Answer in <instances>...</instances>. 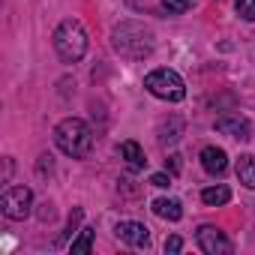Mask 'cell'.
Here are the masks:
<instances>
[{"mask_svg":"<svg viewBox=\"0 0 255 255\" xmlns=\"http://www.w3.org/2000/svg\"><path fill=\"white\" fill-rule=\"evenodd\" d=\"M111 45L117 54L129 57V60H144L153 54V33L138 21H123L120 27H114Z\"/></svg>","mask_w":255,"mask_h":255,"instance_id":"obj_1","label":"cell"},{"mask_svg":"<svg viewBox=\"0 0 255 255\" xmlns=\"http://www.w3.org/2000/svg\"><path fill=\"white\" fill-rule=\"evenodd\" d=\"M54 144L60 153L72 156V159H81L93 150V132L90 126L78 117H66L54 126Z\"/></svg>","mask_w":255,"mask_h":255,"instance_id":"obj_2","label":"cell"},{"mask_svg":"<svg viewBox=\"0 0 255 255\" xmlns=\"http://www.w3.org/2000/svg\"><path fill=\"white\" fill-rule=\"evenodd\" d=\"M51 42H54V51H57V57L63 63H78L87 54V33H84V27H81L78 18L60 21L57 30H54V36H51Z\"/></svg>","mask_w":255,"mask_h":255,"instance_id":"obj_3","label":"cell"},{"mask_svg":"<svg viewBox=\"0 0 255 255\" xmlns=\"http://www.w3.org/2000/svg\"><path fill=\"white\" fill-rule=\"evenodd\" d=\"M144 87L156 99H165V102H180L186 96V84H183V78L174 69H153V72H147Z\"/></svg>","mask_w":255,"mask_h":255,"instance_id":"obj_4","label":"cell"},{"mask_svg":"<svg viewBox=\"0 0 255 255\" xmlns=\"http://www.w3.org/2000/svg\"><path fill=\"white\" fill-rule=\"evenodd\" d=\"M0 210L6 219H27L33 210V192L27 186H9L0 195Z\"/></svg>","mask_w":255,"mask_h":255,"instance_id":"obj_5","label":"cell"},{"mask_svg":"<svg viewBox=\"0 0 255 255\" xmlns=\"http://www.w3.org/2000/svg\"><path fill=\"white\" fill-rule=\"evenodd\" d=\"M195 240L201 246V252L207 255H231L234 252V243L225 237V231H219L216 225H201L195 231Z\"/></svg>","mask_w":255,"mask_h":255,"instance_id":"obj_6","label":"cell"},{"mask_svg":"<svg viewBox=\"0 0 255 255\" xmlns=\"http://www.w3.org/2000/svg\"><path fill=\"white\" fill-rule=\"evenodd\" d=\"M216 129L231 135V138H237V141H249L252 138V123L243 114H222L216 120Z\"/></svg>","mask_w":255,"mask_h":255,"instance_id":"obj_7","label":"cell"},{"mask_svg":"<svg viewBox=\"0 0 255 255\" xmlns=\"http://www.w3.org/2000/svg\"><path fill=\"white\" fill-rule=\"evenodd\" d=\"M114 234H117L123 243H129V246H147V243H150V231H147V225H141V222H117Z\"/></svg>","mask_w":255,"mask_h":255,"instance_id":"obj_8","label":"cell"},{"mask_svg":"<svg viewBox=\"0 0 255 255\" xmlns=\"http://www.w3.org/2000/svg\"><path fill=\"white\" fill-rule=\"evenodd\" d=\"M201 165H204L207 174L222 177V174L228 171V156H225L222 147H204V150H201Z\"/></svg>","mask_w":255,"mask_h":255,"instance_id":"obj_9","label":"cell"},{"mask_svg":"<svg viewBox=\"0 0 255 255\" xmlns=\"http://www.w3.org/2000/svg\"><path fill=\"white\" fill-rule=\"evenodd\" d=\"M120 159H126V165H129L132 171H141V168L147 165L144 150H141L138 141H123V144H120Z\"/></svg>","mask_w":255,"mask_h":255,"instance_id":"obj_10","label":"cell"},{"mask_svg":"<svg viewBox=\"0 0 255 255\" xmlns=\"http://www.w3.org/2000/svg\"><path fill=\"white\" fill-rule=\"evenodd\" d=\"M153 213L159 219H168V222H177L183 216V204L177 198H156L153 201Z\"/></svg>","mask_w":255,"mask_h":255,"instance_id":"obj_11","label":"cell"},{"mask_svg":"<svg viewBox=\"0 0 255 255\" xmlns=\"http://www.w3.org/2000/svg\"><path fill=\"white\" fill-rule=\"evenodd\" d=\"M237 180L246 186V189H255V156L243 153L237 159Z\"/></svg>","mask_w":255,"mask_h":255,"instance_id":"obj_12","label":"cell"},{"mask_svg":"<svg viewBox=\"0 0 255 255\" xmlns=\"http://www.w3.org/2000/svg\"><path fill=\"white\" fill-rule=\"evenodd\" d=\"M201 201L207 207H222L231 201V189L228 186H207V189H201Z\"/></svg>","mask_w":255,"mask_h":255,"instance_id":"obj_13","label":"cell"},{"mask_svg":"<svg viewBox=\"0 0 255 255\" xmlns=\"http://www.w3.org/2000/svg\"><path fill=\"white\" fill-rule=\"evenodd\" d=\"M180 135H183V120L180 117H171L168 123L159 126V144H174Z\"/></svg>","mask_w":255,"mask_h":255,"instance_id":"obj_14","label":"cell"},{"mask_svg":"<svg viewBox=\"0 0 255 255\" xmlns=\"http://www.w3.org/2000/svg\"><path fill=\"white\" fill-rule=\"evenodd\" d=\"M93 234H96L93 228H84L81 237L72 240V252H90V249H93Z\"/></svg>","mask_w":255,"mask_h":255,"instance_id":"obj_15","label":"cell"},{"mask_svg":"<svg viewBox=\"0 0 255 255\" xmlns=\"http://www.w3.org/2000/svg\"><path fill=\"white\" fill-rule=\"evenodd\" d=\"M234 9H237V15L243 21H255V0H237Z\"/></svg>","mask_w":255,"mask_h":255,"instance_id":"obj_16","label":"cell"},{"mask_svg":"<svg viewBox=\"0 0 255 255\" xmlns=\"http://www.w3.org/2000/svg\"><path fill=\"white\" fill-rule=\"evenodd\" d=\"M162 6L171 12V15H183L192 9V0H162Z\"/></svg>","mask_w":255,"mask_h":255,"instance_id":"obj_17","label":"cell"},{"mask_svg":"<svg viewBox=\"0 0 255 255\" xmlns=\"http://www.w3.org/2000/svg\"><path fill=\"white\" fill-rule=\"evenodd\" d=\"M180 249H183V240H180L177 234H171V237L165 240V252H168V255H177Z\"/></svg>","mask_w":255,"mask_h":255,"instance_id":"obj_18","label":"cell"},{"mask_svg":"<svg viewBox=\"0 0 255 255\" xmlns=\"http://www.w3.org/2000/svg\"><path fill=\"white\" fill-rule=\"evenodd\" d=\"M150 183L159 186V189H168L171 186V174H150Z\"/></svg>","mask_w":255,"mask_h":255,"instance_id":"obj_19","label":"cell"},{"mask_svg":"<svg viewBox=\"0 0 255 255\" xmlns=\"http://www.w3.org/2000/svg\"><path fill=\"white\" fill-rule=\"evenodd\" d=\"M168 165H171V174H177V171H180V156H171Z\"/></svg>","mask_w":255,"mask_h":255,"instance_id":"obj_20","label":"cell"}]
</instances>
